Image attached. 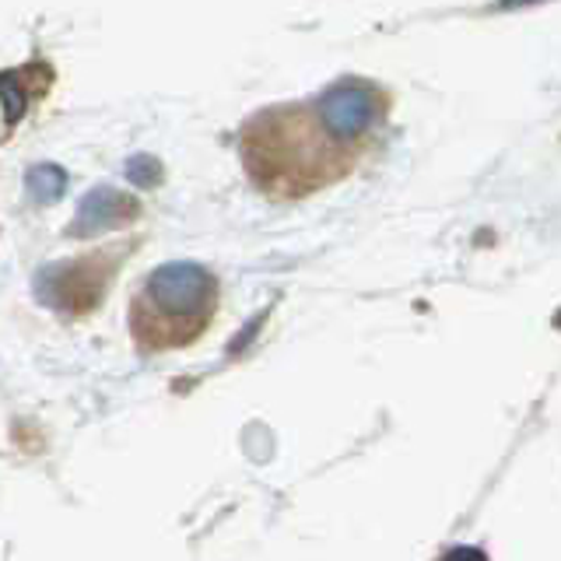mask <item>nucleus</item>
Masks as SVG:
<instances>
[{"instance_id": "1", "label": "nucleus", "mask_w": 561, "mask_h": 561, "mask_svg": "<svg viewBox=\"0 0 561 561\" xmlns=\"http://www.w3.org/2000/svg\"><path fill=\"white\" fill-rule=\"evenodd\" d=\"M215 309V277L197 263H165L148 280L137 298L134 320L148 316V330H137L140 337L158 344H183L193 333L207 327V316Z\"/></svg>"}, {"instance_id": "2", "label": "nucleus", "mask_w": 561, "mask_h": 561, "mask_svg": "<svg viewBox=\"0 0 561 561\" xmlns=\"http://www.w3.org/2000/svg\"><path fill=\"white\" fill-rule=\"evenodd\" d=\"M316 116L333 140H358L376 119V95L365 84H333L316 102Z\"/></svg>"}, {"instance_id": "3", "label": "nucleus", "mask_w": 561, "mask_h": 561, "mask_svg": "<svg viewBox=\"0 0 561 561\" xmlns=\"http://www.w3.org/2000/svg\"><path fill=\"white\" fill-rule=\"evenodd\" d=\"M140 204L130 197V193H119L113 186H99L92 193H84L78 204V215L70 221V236H95V232H110V228L130 225L137 218Z\"/></svg>"}, {"instance_id": "4", "label": "nucleus", "mask_w": 561, "mask_h": 561, "mask_svg": "<svg viewBox=\"0 0 561 561\" xmlns=\"http://www.w3.org/2000/svg\"><path fill=\"white\" fill-rule=\"evenodd\" d=\"M25 190H28V197H32V201L53 204V201H60V197H64L67 175H64L60 165H32L28 175H25Z\"/></svg>"}, {"instance_id": "5", "label": "nucleus", "mask_w": 561, "mask_h": 561, "mask_svg": "<svg viewBox=\"0 0 561 561\" xmlns=\"http://www.w3.org/2000/svg\"><path fill=\"white\" fill-rule=\"evenodd\" d=\"M22 113H25L22 88H18L14 81H8V78H0V140L14 130V123L22 119Z\"/></svg>"}, {"instance_id": "6", "label": "nucleus", "mask_w": 561, "mask_h": 561, "mask_svg": "<svg viewBox=\"0 0 561 561\" xmlns=\"http://www.w3.org/2000/svg\"><path fill=\"white\" fill-rule=\"evenodd\" d=\"M127 175H130V183H137V186H158V180H162V169H158L154 158L137 154L127 162Z\"/></svg>"}, {"instance_id": "7", "label": "nucleus", "mask_w": 561, "mask_h": 561, "mask_svg": "<svg viewBox=\"0 0 561 561\" xmlns=\"http://www.w3.org/2000/svg\"><path fill=\"white\" fill-rule=\"evenodd\" d=\"M513 4H523V0H505V8H513Z\"/></svg>"}]
</instances>
